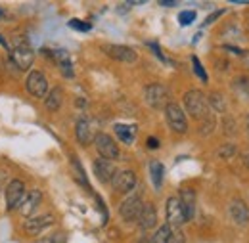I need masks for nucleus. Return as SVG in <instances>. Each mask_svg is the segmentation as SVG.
<instances>
[{
    "label": "nucleus",
    "mask_w": 249,
    "mask_h": 243,
    "mask_svg": "<svg viewBox=\"0 0 249 243\" xmlns=\"http://www.w3.org/2000/svg\"><path fill=\"white\" fill-rule=\"evenodd\" d=\"M184 107L194 119H207L209 113V104L207 98L203 96V92L190 90L184 94Z\"/></svg>",
    "instance_id": "obj_1"
},
{
    "label": "nucleus",
    "mask_w": 249,
    "mask_h": 243,
    "mask_svg": "<svg viewBox=\"0 0 249 243\" xmlns=\"http://www.w3.org/2000/svg\"><path fill=\"white\" fill-rule=\"evenodd\" d=\"M144 98H146L148 105L154 109L167 107V104H171V92L163 85H148L144 90Z\"/></svg>",
    "instance_id": "obj_2"
},
{
    "label": "nucleus",
    "mask_w": 249,
    "mask_h": 243,
    "mask_svg": "<svg viewBox=\"0 0 249 243\" xmlns=\"http://www.w3.org/2000/svg\"><path fill=\"white\" fill-rule=\"evenodd\" d=\"M165 119H167L169 126H171L177 134H184V132L188 130L186 115H184L182 107H180L178 104H175V102L167 104V107H165Z\"/></svg>",
    "instance_id": "obj_3"
},
{
    "label": "nucleus",
    "mask_w": 249,
    "mask_h": 243,
    "mask_svg": "<svg viewBox=\"0 0 249 243\" xmlns=\"http://www.w3.org/2000/svg\"><path fill=\"white\" fill-rule=\"evenodd\" d=\"M94 144H96V150H98L102 159L111 161V159H117V157H119V148H117L115 140H113L109 134L98 132L96 138H94Z\"/></svg>",
    "instance_id": "obj_4"
},
{
    "label": "nucleus",
    "mask_w": 249,
    "mask_h": 243,
    "mask_svg": "<svg viewBox=\"0 0 249 243\" xmlns=\"http://www.w3.org/2000/svg\"><path fill=\"white\" fill-rule=\"evenodd\" d=\"M165 214H167V222H169L171 228H180V226L186 222V216H184V211H182L180 199H178L177 195L167 199Z\"/></svg>",
    "instance_id": "obj_5"
},
{
    "label": "nucleus",
    "mask_w": 249,
    "mask_h": 243,
    "mask_svg": "<svg viewBox=\"0 0 249 243\" xmlns=\"http://www.w3.org/2000/svg\"><path fill=\"white\" fill-rule=\"evenodd\" d=\"M25 88L33 98H44L48 94V81L44 77L42 71H31L27 81H25Z\"/></svg>",
    "instance_id": "obj_6"
},
{
    "label": "nucleus",
    "mask_w": 249,
    "mask_h": 243,
    "mask_svg": "<svg viewBox=\"0 0 249 243\" xmlns=\"http://www.w3.org/2000/svg\"><path fill=\"white\" fill-rule=\"evenodd\" d=\"M142 209H144V201L138 195H130V197H126L121 203L119 214H121V218H123L124 222H134V220H138Z\"/></svg>",
    "instance_id": "obj_7"
},
{
    "label": "nucleus",
    "mask_w": 249,
    "mask_h": 243,
    "mask_svg": "<svg viewBox=\"0 0 249 243\" xmlns=\"http://www.w3.org/2000/svg\"><path fill=\"white\" fill-rule=\"evenodd\" d=\"M23 197H25V186L21 180H12L8 184V188H6V207H8V211L19 207Z\"/></svg>",
    "instance_id": "obj_8"
},
{
    "label": "nucleus",
    "mask_w": 249,
    "mask_h": 243,
    "mask_svg": "<svg viewBox=\"0 0 249 243\" xmlns=\"http://www.w3.org/2000/svg\"><path fill=\"white\" fill-rule=\"evenodd\" d=\"M10 61H14L16 67L21 69V71L29 69L33 65V61H35V52L29 48V44H19V46L14 48V52L10 56Z\"/></svg>",
    "instance_id": "obj_9"
},
{
    "label": "nucleus",
    "mask_w": 249,
    "mask_h": 243,
    "mask_svg": "<svg viewBox=\"0 0 249 243\" xmlns=\"http://www.w3.org/2000/svg\"><path fill=\"white\" fill-rule=\"evenodd\" d=\"M104 52L115 61H124V63H134L136 61V52L128 46H121V44H109V46H104Z\"/></svg>",
    "instance_id": "obj_10"
},
{
    "label": "nucleus",
    "mask_w": 249,
    "mask_h": 243,
    "mask_svg": "<svg viewBox=\"0 0 249 243\" xmlns=\"http://www.w3.org/2000/svg\"><path fill=\"white\" fill-rule=\"evenodd\" d=\"M111 184H113V190H115L117 193H128V191H132L134 186H136V174H134L132 171L115 173Z\"/></svg>",
    "instance_id": "obj_11"
},
{
    "label": "nucleus",
    "mask_w": 249,
    "mask_h": 243,
    "mask_svg": "<svg viewBox=\"0 0 249 243\" xmlns=\"http://www.w3.org/2000/svg\"><path fill=\"white\" fill-rule=\"evenodd\" d=\"M96 134H98V132H94V126H92V121H90V119L81 117V119L77 121L75 136H77V142H79L81 146H89L94 138H96Z\"/></svg>",
    "instance_id": "obj_12"
},
{
    "label": "nucleus",
    "mask_w": 249,
    "mask_h": 243,
    "mask_svg": "<svg viewBox=\"0 0 249 243\" xmlns=\"http://www.w3.org/2000/svg\"><path fill=\"white\" fill-rule=\"evenodd\" d=\"M52 224H54V216H52V214H40V216L29 218V220L23 224V230H25V234H29V236H36L38 232L46 230V228L52 226Z\"/></svg>",
    "instance_id": "obj_13"
},
{
    "label": "nucleus",
    "mask_w": 249,
    "mask_h": 243,
    "mask_svg": "<svg viewBox=\"0 0 249 243\" xmlns=\"http://www.w3.org/2000/svg\"><path fill=\"white\" fill-rule=\"evenodd\" d=\"M115 165L111 163V161H107V159H96L94 161V174H96V178L100 180V182H111L113 180V176H115Z\"/></svg>",
    "instance_id": "obj_14"
},
{
    "label": "nucleus",
    "mask_w": 249,
    "mask_h": 243,
    "mask_svg": "<svg viewBox=\"0 0 249 243\" xmlns=\"http://www.w3.org/2000/svg\"><path fill=\"white\" fill-rule=\"evenodd\" d=\"M40 201H42V193H40L38 190H33L31 193H25L23 201L19 203V213L23 214V216L33 218V214L36 213V209H38Z\"/></svg>",
    "instance_id": "obj_15"
},
{
    "label": "nucleus",
    "mask_w": 249,
    "mask_h": 243,
    "mask_svg": "<svg viewBox=\"0 0 249 243\" xmlns=\"http://www.w3.org/2000/svg\"><path fill=\"white\" fill-rule=\"evenodd\" d=\"M230 216L238 226H248L249 224V207L242 199H234L230 203Z\"/></svg>",
    "instance_id": "obj_16"
},
{
    "label": "nucleus",
    "mask_w": 249,
    "mask_h": 243,
    "mask_svg": "<svg viewBox=\"0 0 249 243\" xmlns=\"http://www.w3.org/2000/svg\"><path fill=\"white\" fill-rule=\"evenodd\" d=\"M178 199H180L182 211H184V216H186V222L192 220L194 214H196V191L192 188H182Z\"/></svg>",
    "instance_id": "obj_17"
},
{
    "label": "nucleus",
    "mask_w": 249,
    "mask_h": 243,
    "mask_svg": "<svg viewBox=\"0 0 249 243\" xmlns=\"http://www.w3.org/2000/svg\"><path fill=\"white\" fill-rule=\"evenodd\" d=\"M138 222H140V228L144 232L154 230L157 226V211L152 203H144V209H142V213L138 216Z\"/></svg>",
    "instance_id": "obj_18"
},
{
    "label": "nucleus",
    "mask_w": 249,
    "mask_h": 243,
    "mask_svg": "<svg viewBox=\"0 0 249 243\" xmlns=\"http://www.w3.org/2000/svg\"><path fill=\"white\" fill-rule=\"evenodd\" d=\"M113 130H115L117 138H119L123 144H132V142L136 140V132H138L136 124H121V122H117V124L113 126Z\"/></svg>",
    "instance_id": "obj_19"
},
{
    "label": "nucleus",
    "mask_w": 249,
    "mask_h": 243,
    "mask_svg": "<svg viewBox=\"0 0 249 243\" xmlns=\"http://www.w3.org/2000/svg\"><path fill=\"white\" fill-rule=\"evenodd\" d=\"M62 102H63L62 88H60V87H54L52 90L48 92L44 104H46V109H48V111H58V109L62 107Z\"/></svg>",
    "instance_id": "obj_20"
},
{
    "label": "nucleus",
    "mask_w": 249,
    "mask_h": 243,
    "mask_svg": "<svg viewBox=\"0 0 249 243\" xmlns=\"http://www.w3.org/2000/svg\"><path fill=\"white\" fill-rule=\"evenodd\" d=\"M52 56H54V60L58 61V65H60V69L63 71V75H65L67 79H71V77H73V67H71L69 54H67L65 50H56V52H52Z\"/></svg>",
    "instance_id": "obj_21"
},
{
    "label": "nucleus",
    "mask_w": 249,
    "mask_h": 243,
    "mask_svg": "<svg viewBox=\"0 0 249 243\" xmlns=\"http://www.w3.org/2000/svg\"><path fill=\"white\" fill-rule=\"evenodd\" d=\"M163 174H165V169L159 161H152L150 163V176H152V182H154V188L159 190L161 184H163Z\"/></svg>",
    "instance_id": "obj_22"
},
{
    "label": "nucleus",
    "mask_w": 249,
    "mask_h": 243,
    "mask_svg": "<svg viewBox=\"0 0 249 243\" xmlns=\"http://www.w3.org/2000/svg\"><path fill=\"white\" fill-rule=\"evenodd\" d=\"M171 240H173V228L169 224H165V226L157 228V232L152 238V243H171Z\"/></svg>",
    "instance_id": "obj_23"
},
{
    "label": "nucleus",
    "mask_w": 249,
    "mask_h": 243,
    "mask_svg": "<svg viewBox=\"0 0 249 243\" xmlns=\"http://www.w3.org/2000/svg\"><path fill=\"white\" fill-rule=\"evenodd\" d=\"M36 243H67V236L63 232H52V234L40 238Z\"/></svg>",
    "instance_id": "obj_24"
},
{
    "label": "nucleus",
    "mask_w": 249,
    "mask_h": 243,
    "mask_svg": "<svg viewBox=\"0 0 249 243\" xmlns=\"http://www.w3.org/2000/svg\"><path fill=\"white\" fill-rule=\"evenodd\" d=\"M207 104H209L213 109H217V111H224V109H226V105H224V98H222L220 94H217V92L209 96Z\"/></svg>",
    "instance_id": "obj_25"
},
{
    "label": "nucleus",
    "mask_w": 249,
    "mask_h": 243,
    "mask_svg": "<svg viewBox=\"0 0 249 243\" xmlns=\"http://www.w3.org/2000/svg\"><path fill=\"white\" fill-rule=\"evenodd\" d=\"M192 65H194V71H196V75L203 81V83H207V73H205V69H203V65L199 63L197 60V56H192Z\"/></svg>",
    "instance_id": "obj_26"
},
{
    "label": "nucleus",
    "mask_w": 249,
    "mask_h": 243,
    "mask_svg": "<svg viewBox=\"0 0 249 243\" xmlns=\"http://www.w3.org/2000/svg\"><path fill=\"white\" fill-rule=\"evenodd\" d=\"M194 19H196V12L194 10H184V12L178 14L180 25H190V23H194Z\"/></svg>",
    "instance_id": "obj_27"
},
{
    "label": "nucleus",
    "mask_w": 249,
    "mask_h": 243,
    "mask_svg": "<svg viewBox=\"0 0 249 243\" xmlns=\"http://www.w3.org/2000/svg\"><path fill=\"white\" fill-rule=\"evenodd\" d=\"M69 27L75 31H81V33H89V31L92 29V25L90 23H87V21H81V19H71L69 21Z\"/></svg>",
    "instance_id": "obj_28"
},
{
    "label": "nucleus",
    "mask_w": 249,
    "mask_h": 243,
    "mask_svg": "<svg viewBox=\"0 0 249 243\" xmlns=\"http://www.w3.org/2000/svg\"><path fill=\"white\" fill-rule=\"evenodd\" d=\"M148 46H150V48H152V50H154V52H156V56L157 58H159V60L161 61H165V63H167V58H165V56H163V52H161V50H159V46H157L156 42H148Z\"/></svg>",
    "instance_id": "obj_29"
},
{
    "label": "nucleus",
    "mask_w": 249,
    "mask_h": 243,
    "mask_svg": "<svg viewBox=\"0 0 249 243\" xmlns=\"http://www.w3.org/2000/svg\"><path fill=\"white\" fill-rule=\"evenodd\" d=\"M222 14H224V10H217V12H215V14H211V16H209V17H207V19H205V21H203V27H207V25H209V23H213V21H215V19H217L218 16H222Z\"/></svg>",
    "instance_id": "obj_30"
},
{
    "label": "nucleus",
    "mask_w": 249,
    "mask_h": 243,
    "mask_svg": "<svg viewBox=\"0 0 249 243\" xmlns=\"http://www.w3.org/2000/svg\"><path fill=\"white\" fill-rule=\"evenodd\" d=\"M148 148L156 150V148H159V142H157L156 138H148Z\"/></svg>",
    "instance_id": "obj_31"
},
{
    "label": "nucleus",
    "mask_w": 249,
    "mask_h": 243,
    "mask_svg": "<svg viewBox=\"0 0 249 243\" xmlns=\"http://www.w3.org/2000/svg\"><path fill=\"white\" fill-rule=\"evenodd\" d=\"M161 6H167V8H173V6H177V2H161Z\"/></svg>",
    "instance_id": "obj_32"
},
{
    "label": "nucleus",
    "mask_w": 249,
    "mask_h": 243,
    "mask_svg": "<svg viewBox=\"0 0 249 243\" xmlns=\"http://www.w3.org/2000/svg\"><path fill=\"white\" fill-rule=\"evenodd\" d=\"M138 243H152V240H150V238H146V236H144V238H140V242Z\"/></svg>",
    "instance_id": "obj_33"
},
{
    "label": "nucleus",
    "mask_w": 249,
    "mask_h": 243,
    "mask_svg": "<svg viewBox=\"0 0 249 243\" xmlns=\"http://www.w3.org/2000/svg\"><path fill=\"white\" fill-rule=\"evenodd\" d=\"M248 126H249V117H248Z\"/></svg>",
    "instance_id": "obj_34"
},
{
    "label": "nucleus",
    "mask_w": 249,
    "mask_h": 243,
    "mask_svg": "<svg viewBox=\"0 0 249 243\" xmlns=\"http://www.w3.org/2000/svg\"><path fill=\"white\" fill-rule=\"evenodd\" d=\"M0 14H2V12H0Z\"/></svg>",
    "instance_id": "obj_35"
}]
</instances>
